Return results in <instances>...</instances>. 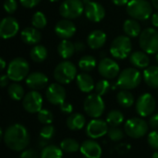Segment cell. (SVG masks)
Instances as JSON below:
<instances>
[{
	"label": "cell",
	"mask_w": 158,
	"mask_h": 158,
	"mask_svg": "<svg viewBox=\"0 0 158 158\" xmlns=\"http://www.w3.org/2000/svg\"><path fill=\"white\" fill-rule=\"evenodd\" d=\"M30 140L28 130L19 123L7 127L3 135V141L6 146L16 152L25 150L30 143Z\"/></svg>",
	"instance_id": "1"
},
{
	"label": "cell",
	"mask_w": 158,
	"mask_h": 158,
	"mask_svg": "<svg viewBox=\"0 0 158 158\" xmlns=\"http://www.w3.org/2000/svg\"><path fill=\"white\" fill-rule=\"evenodd\" d=\"M126 10L131 19L146 20L153 13V6L147 0H130Z\"/></svg>",
	"instance_id": "2"
},
{
	"label": "cell",
	"mask_w": 158,
	"mask_h": 158,
	"mask_svg": "<svg viewBox=\"0 0 158 158\" xmlns=\"http://www.w3.org/2000/svg\"><path fill=\"white\" fill-rule=\"evenodd\" d=\"M29 62L23 57H16L8 63L6 75L10 81L18 82L27 78L29 75Z\"/></svg>",
	"instance_id": "3"
},
{
	"label": "cell",
	"mask_w": 158,
	"mask_h": 158,
	"mask_svg": "<svg viewBox=\"0 0 158 158\" xmlns=\"http://www.w3.org/2000/svg\"><path fill=\"white\" fill-rule=\"evenodd\" d=\"M142 81L141 72L136 68H127L123 69L118 78L117 85L121 90H132L137 88Z\"/></svg>",
	"instance_id": "4"
},
{
	"label": "cell",
	"mask_w": 158,
	"mask_h": 158,
	"mask_svg": "<svg viewBox=\"0 0 158 158\" xmlns=\"http://www.w3.org/2000/svg\"><path fill=\"white\" fill-rule=\"evenodd\" d=\"M77 77L76 66L69 61L63 60L54 69V78L60 84H69Z\"/></svg>",
	"instance_id": "5"
},
{
	"label": "cell",
	"mask_w": 158,
	"mask_h": 158,
	"mask_svg": "<svg viewBox=\"0 0 158 158\" xmlns=\"http://www.w3.org/2000/svg\"><path fill=\"white\" fill-rule=\"evenodd\" d=\"M139 44L142 50L148 55L158 53V31L154 28L143 30L139 36Z\"/></svg>",
	"instance_id": "6"
},
{
	"label": "cell",
	"mask_w": 158,
	"mask_h": 158,
	"mask_svg": "<svg viewBox=\"0 0 158 158\" xmlns=\"http://www.w3.org/2000/svg\"><path fill=\"white\" fill-rule=\"evenodd\" d=\"M132 44L131 38L127 35H119L116 37L110 45V54L117 59H124L131 55Z\"/></svg>",
	"instance_id": "7"
},
{
	"label": "cell",
	"mask_w": 158,
	"mask_h": 158,
	"mask_svg": "<svg viewBox=\"0 0 158 158\" xmlns=\"http://www.w3.org/2000/svg\"><path fill=\"white\" fill-rule=\"evenodd\" d=\"M105 102L102 99V96L97 94H93L88 95L83 102V109L85 113L93 118H100L105 111Z\"/></svg>",
	"instance_id": "8"
},
{
	"label": "cell",
	"mask_w": 158,
	"mask_h": 158,
	"mask_svg": "<svg viewBox=\"0 0 158 158\" xmlns=\"http://www.w3.org/2000/svg\"><path fill=\"white\" fill-rule=\"evenodd\" d=\"M126 134L133 139H140L148 133L149 125L141 118H131L128 119L124 126Z\"/></svg>",
	"instance_id": "9"
},
{
	"label": "cell",
	"mask_w": 158,
	"mask_h": 158,
	"mask_svg": "<svg viewBox=\"0 0 158 158\" xmlns=\"http://www.w3.org/2000/svg\"><path fill=\"white\" fill-rule=\"evenodd\" d=\"M85 5L81 0H64L59 6V14L67 19H74L84 12Z\"/></svg>",
	"instance_id": "10"
},
{
	"label": "cell",
	"mask_w": 158,
	"mask_h": 158,
	"mask_svg": "<svg viewBox=\"0 0 158 158\" xmlns=\"http://www.w3.org/2000/svg\"><path fill=\"white\" fill-rule=\"evenodd\" d=\"M156 100L154 96L151 94H143L141 96H139L137 102H136V112L139 116L145 118L150 115H152L156 109Z\"/></svg>",
	"instance_id": "11"
},
{
	"label": "cell",
	"mask_w": 158,
	"mask_h": 158,
	"mask_svg": "<svg viewBox=\"0 0 158 158\" xmlns=\"http://www.w3.org/2000/svg\"><path fill=\"white\" fill-rule=\"evenodd\" d=\"M99 74L106 80H113L119 75V66L118 64L109 57L102 58L98 64Z\"/></svg>",
	"instance_id": "12"
},
{
	"label": "cell",
	"mask_w": 158,
	"mask_h": 158,
	"mask_svg": "<svg viewBox=\"0 0 158 158\" xmlns=\"http://www.w3.org/2000/svg\"><path fill=\"white\" fill-rule=\"evenodd\" d=\"M22 106L28 113H38L42 110L43 96L38 91H31L27 93L22 99Z\"/></svg>",
	"instance_id": "13"
},
{
	"label": "cell",
	"mask_w": 158,
	"mask_h": 158,
	"mask_svg": "<svg viewBox=\"0 0 158 158\" xmlns=\"http://www.w3.org/2000/svg\"><path fill=\"white\" fill-rule=\"evenodd\" d=\"M66 90L58 82L50 84L45 92V97L47 101L55 106H60L66 100Z\"/></svg>",
	"instance_id": "14"
},
{
	"label": "cell",
	"mask_w": 158,
	"mask_h": 158,
	"mask_svg": "<svg viewBox=\"0 0 158 158\" xmlns=\"http://www.w3.org/2000/svg\"><path fill=\"white\" fill-rule=\"evenodd\" d=\"M19 30V24L18 20L11 16L4 18L0 23V36L3 39L13 38Z\"/></svg>",
	"instance_id": "15"
},
{
	"label": "cell",
	"mask_w": 158,
	"mask_h": 158,
	"mask_svg": "<svg viewBox=\"0 0 158 158\" xmlns=\"http://www.w3.org/2000/svg\"><path fill=\"white\" fill-rule=\"evenodd\" d=\"M108 124L99 118H94L91 120L86 127V134L92 139H98L107 134Z\"/></svg>",
	"instance_id": "16"
},
{
	"label": "cell",
	"mask_w": 158,
	"mask_h": 158,
	"mask_svg": "<svg viewBox=\"0 0 158 158\" xmlns=\"http://www.w3.org/2000/svg\"><path fill=\"white\" fill-rule=\"evenodd\" d=\"M84 13L86 18L92 22H99L106 16L105 7L98 2L91 1L84 6Z\"/></svg>",
	"instance_id": "17"
},
{
	"label": "cell",
	"mask_w": 158,
	"mask_h": 158,
	"mask_svg": "<svg viewBox=\"0 0 158 158\" xmlns=\"http://www.w3.org/2000/svg\"><path fill=\"white\" fill-rule=\"evenodd\" d=\"M55 32L57 37L63 40H69L76 32V26L70 19H61L55 26Z\"/></svg>",
	"instance_id": "18"
},
{
	"label": "cell",
	"mask_w": 158,
	"mask_h": 158,
	"mask_svg": "<svg viewBox=\"0 0 158 158\" xmlns=\"http://www.w3.org/2000/svg\"><path fill=\"white\" fill-rule=\"evenodd\" d=\"M48 83V78L42 72H32L26 78L27 86L32 91H40L46 87Z\"/></svg>",
	"instance_id": "19"
},
{
	"label": "cell",
	"mask_w": 158,
	"mask_h": 158,
	"mask_svg": "<svg viewBox=\"0 0 158 158\" xmlns=\"http://www.w3.org/2000/svg\"><path fill=\"white\" fill-rule=\"evenodd\" d=\"M80 151L85 158H101L102 156V148L94 140L84 141L81 145Z\"/></svg>",
	"instance_id": "20"
},
{
	"label": "cell",
	"mask_w": 158,
	"mask_h": 158,
	"mask_svg": "<svg viewBox=\"0 0 158 158\" xmlns=\"http://www.w3.org/2000/svg\"><path fill=\"white\" fill-rule=\"evenodd\" d=\"M22 42L29 45H36L42 39V34L38 29L34 27H27L20 33Z\"/></svg>",
	"instance_id": "21"
},
{
	"label": "cell",
	"mask_w": 158,
	"mask_h": 158,
	"mask_svg": "<svg viewBox=\"0 0 158 158\" xmlns=\"http://www.w3.org/2000/svg\"><path fill=\"white\" fill-rule=\"evenodd\" d=\"M106 42V34L101 30H94L89 33L87 37V44L92 49H99L105 45Z\"/></svg>",
	"instance_id": "22"
},
{
	"label": "cell",
	"mask_w": 158,
	"mask_h": 158,
	"mask_svg": "<svg viewBox=\"0 0 158 158\" xmlns=\"http://www.w3.org/2000/svg\"><path fill=\"white\" fill-rule=\"evenodd\" d=\"M76 83L80 91H81L82 93H91L93 90H94L95 87L93 77L86 72H82L77 75Z\"/></svg>",
	"instance_id": "23"
},
{
	"label": "cell",
	"mask_w": 158,
	"mask_h": 158,
	"mask_svg": "<svg viewBox=\"0 0 158 158\" xmlns=\"http://www.w3.org/2000/svg\"><path fill=\"white\" fill-rule=\"evenodd\" d=\"M130 62L136 69H146L149 67L150 59L148 54L143 51H135L130 55Z\"/></svg>",
	"instance_id": "24"
},
{
	"label": "cell",
	"mask_w": 158,
	"mask_h": 158,
	"mask_svg": "<svg viewBox=\"0 0 158 158\" xmlns=\"http://www.w3.org/2000/svg\"><path fill=\"white\" fill-rule=\"evenodd\" d=\"M123 31L130 38H135L140 36L142 32V27L138 20L134 19H129L123 23Z\"/></svg>",
	"instance_id": "25"
},
{
	"label": "cell",
	"mask_w": 158,
	"mask_h": 158,
	"mask_svg": "<svg viewBox=\"0 0 158 158\" xmlns=\"http://www.w3.org/2000/svg\"><path fill=\"white\" fill-rule=\"evenodd\" d=\"M143 80L149 87L158 89V66L146 68L143 71Z\"/></svg>",
	"instance_id": "26"
},
{
	"label": "cell",
	"mask_w": 158,
	"mask_h": 158,
	"mask_svg": "<svg viewBox=\"0 0 158 158\" xmlns=\"http://www.w3.org/2000/svg\"><path fill=\"white\" fill-rule=\"evenodd\" d=\"M86 123V119L83 115L80 113H72L67 118V127L70 131H80Z\"/></svg>",
	"instance_id": "27"
},
{
	"label": "cell",
	"mask_w": 158,
	"mask_h": 158,
	"mask_svg": "<svg viewBox=\"0 0 158 158\" xmlns=\"http://www.w3.org/2000/svg\"><path fill=\"white\" fill-rule=\"evenodd\" d=\"M75 52V44L69 40H62L57 46V53L63 59L70 58Z\"/></svg>",
	"instance_id": "28"
},
{
	"label": "cell",
	"mask_w": 158,
	"mask_h": 158,
	"mask_svg": "<svg viewBox=\"0 0 158 158\" xmlns=\"http://www.w3.org/2000/svg\"><path fill=\"white\" fill-rule=\"evenodd\" d=\"M47 56H48L47 49H46V47H44L42 44L34 45L30 52V56H31V60L34 62H37V63L44 62L46 59Z\"/></svg>",
	"instance_id": "29"
},
{
	"label": "cell",
	"mask_w": 158,
	"mask_h": 158,
	"mask_svg": "<svg viewBox=\"0 0 158 158\" xmlns=\"http://www.w3.org/2000/svg\"><path fill=\"white\" fill-rule=\"evenodd\" d=\"M117 101L122 107L129 108L134 104V96L128 90H121L117 94Z\"/></svg>",
	"instance_id": "30"
},
{
	"label": "cell",
	"mask_w": 158,
	"mask_h": 158,
	"mask_svg": "<svg viewBox=\"0 0 158 158\" xmlns=\"http://www.w3.org/2000/svg\"><path fill=\"white\" fill-rule=\"evenodd\" d=\"M62 156L63 151L60 146L54 144H48L42 149L40 154V158H62Z\"/></svg>",
	"instance_id": "31"
},
{
	"label": "cell",
	"mask_w": 158,
	"mask_h": 158,
	"mask_svg": "<svg viewBox=\"0 0 158 158\" xmlns=\"http://www.w3.org/2000/svg\"><path fill=\"white\" fill-rule=\"evenodd\" d=\"M7 94H8L9 97L15 101H19V100L23 99L25 96L23 87L18 82H13L8 86Z\"/></svg>",
	"instance_id": "32"
},
{
	"label": "cell",
	"mask_w": 158,
	"mask_h": 158,
	"mask_svg": "<svg viewBox=\"0 0 158 158\" xmlns=\"http://www.w3.org/2000/svg\"><path fill=\"white\" fill-rule=\"evenodd\" d=\"M60 148L65 153L73 154L81 149V144L72 138H66L60 143Z\"/></svg>",
	"instance_id": "33"
},
{
	"label": "cell",
	"mask_w": 158,
	"mask_h": 158,
	"mask_svg": "<svg viewBox=\"0 0 158 158\" xmlns=\"http://www.w3.org/2000/svg\"><path fill=\"white\" fill-rule=\"evenodd\" d=\"M79 67L84 72L92 71L96 67V59L90 55L83 56L79 60Z\"/></svg>",
	"instance_id": "34"
},
{
	"label": "cell",
	"mask_w": 158,
	"mask_h": 158,
	"mask_svg": "<svg viewBox=\"0 0 158 158\" xmlns=\"http://www.w3.org/2000/svg\"><path fill=\"white\" fill-rule=\"evenodd\" d=\"M124 121V115L119 110H112L106 116V122L110 127H118Z\"/></svg>",
	"instance_id": "35"
},
{
	"label": "cell",
	"mask_w": 158,
	"mask_h": 158,
	"mask_svg": "<svg viewBox=\"0 0 158 158\" xmlns=\"http://www.w3.org/2000/svg\"><path fill=\"white\" fill-rule=\"evenodd\" d=\"M31 24L34 28L41 30L44 29L46 24H47V19L45 17V15L41 12V11H37L32 15L31 18Z\"/></svg>",
	"instance_id": "36"
},
{
	"label": "cell",
	"mask_w": 158,
	"mask_h": 158,
	"mask_svg": "<svg viewBox=\"0 0 158 158\" xmlns=\"http://www.w3.org/2000/svg\"><path fill=\"white\" fill-rule=\"evenodd\" d=\"M110 88H111L110 82L108 81V80L105 79V80H100L99 81H97L94 87V91H95V94L103 96L109 92Z\"/></svg>",
	"instance_id": "37"
},
{
	"label": "cell",
	"mask_w": 158,
	"mask_h": 158,
	"mask_svg": "<svg viewBox=\"0 0 158 158\" xmlns=\"http://www.w3.org/2000/svg\"><path fill=\"white\" fill-rule=\"evenodd\" d=\"M37 119L44 125H49L54 119L53 113L48 109H42L37 113Z\"/></svg>",
	"instance_id": "38"
},
{
	"label": "cell",
	"mask_w": 158,
	"mask_h": 158,
	"mask_svg": "<svg viewBox=\"0 0 158 158\" xmlns=\"http://www.w3.org/2000/svg\"><path fill=\"white\" fill-rule=\"evenodd\" d=\"M107 136L113 142H119L124 138V132L118 127H110L107 131Z\"/></svg>",
	"instance_id": "39"
},
{
	"label": "cell",
	"mask_w": 158,
	"mask_h": 158,
	"mask_svg": "<svg viewBox=\"0 0 158 158\" xmlns=\"http://www.w3.org/2000/svg\"><path fill=\"white\" fill-rule=\"evenodd\" d=\"M56 133V130L54 128V126H52L51 124L49 125H44V127L42 128L41 131H40V136L42 139L44 140H50L54 137Z\"/></svg>",
	"instance_id": "40"
},
{
	"label": "cell",
	"mask_w": 158,
	"mask_h": 158,
	"mask_svg": "<svg viewBox=\"0 0 158 158\" xmlns=\"http://www.w3.org/2000/svg\"><path fill=\"white\" fill-rule=\"evenodd\" d=\"M147 141L149 145L156 151H158V131H153L148 134Z\"/></svg>",
	"instance_id": "41"
},
{
	"label": "cell",
	"mask_w": 158,
	"mask_h": 158,
	"mask_svg": "<svg viewBox=\"0 0 158 158\" xmlns=\"http://www.w3.org/2000/svg\"><path fill=\"white\" fill-rule=\"evenodd\" d=\"M18 8V3L16 0H5L4 9L7 14H13Z\"/></svg>",
	"instance_id": "42"
},
{
	"label": "cell",
	"mask_w": 158,
	"mask_h": 158,
	"mask_svg": "<svg viewBox=\"0 0 158 158\" xmlns=\"http://www.w3.org/2000/svg\"><path fill=\"white\" fill-rule=\"evenodd\" d=\"M20 158H39L37 151L33 148L25 149L20 154Z\"/></svg>",
	"instance_id": "43"
},
{
	"label": "cell",
	"mask_w": 158,
	"mask_h": 158,
	"mask_svg": "<svg viewBox=\"0 0 158 158\" xmlns=\"http://www.w3.org/2000/svg\"><path fill=\"white\" fill-rule=\"evenodd\" d=\"M41 0H19V3L25 8H33L37 5H39Z\"/></svg>",
	"instance_id": "44"
},
{
	"label": "cell",
	"mask_w": 158,
	"mask_h": 158,
	"mask_svg": "<svg viewBox=\"0 0 158 158\" xmlns=\"http://www.w3.org/2000/svg\"><path fill=\"white\" fill-rule=\"evenodd\" d=\"M60 110L62 113L64 114H67V115H70L72 114V111H73V106L70 103H68V102H64L63 104H61L60 106Z\"/></svg>",
	"instance_id": "45"
},
{
	"label": "cell",
	"mask_w": 158,
	"mask_h": 158,
	"mask_svg": "<svg viewBox=\"0 0 158 158\" xmlns=\"http://www.w3.org/2000/svg\"><path fill=\"white\" fill-rule=\"evenodd\" d=\"M149 126L154 131H158V114L153 115L149 118Z\"/></svg>",
	"instance_id": "46"
},
{
	"label": "cell",
	"mask_w": 158,
	"mask_h": 158,
	"mask_svg": "<svg viewBox=\"0 0 158 158\" xmlns=\"http://www.w3.org/2000/svg\"><path fill=\"white\" fill-rule=\"evenodd\" d=\"M75 48H76V52H81L85 50V44L82 42H75Z\"/></svg>",
	"instance_id": "47"
},
{
	"label": "cell",
	"mask_w": 158,
	"mask_h": 158,
	"mask_svg": "<svg viewBox=\"0 0 158 158\" xmlns=\"http://www.w3.org/2000/svg\"><path fill=\"white\" fill-rule=\"evenodd\" d=\"M8 81H9V78L7 77L6 74L2 75L1 78H0V85H1V87H6L8 84Z\"/></svg>",
	"instance_id": "48"
},
{
	"label": "cell",
	"mask_w": 158,
	"mask_h": 158,
	"mask_svg": "<svg viewBox=\"0 0 158 158\" xmlns=\"http://www.w3.org/2000/svg\"><path fill=\"white\" fill-rule=\"evenodd\" d=\"M112 2H113L116 6H123L128 5V3L130 2V0H112Z\"/></svg>",
	"instance_id": "49"
},
{
	"label": "cell",
	"mask_w": 158,
	"mask_h": 158,
	"mask_svg": "<svg viewBox=\"0 0 158 158\" xmlns=\"http://www.w3.org/2000/svg\"><path fill=\"white\" fill-rule=\"evenodd\" d=\"M152 24L156 28H158V12L152 15Z\"/></svg>",
	"instance_id": "50"
},
{
	"label": "cell",
	"mask_w": 158,
	"mask_h": 158,
	"mask_svg": "<svg viewBox=\"0 0 158 158\" xmlns=\"http://www.w3.org/2000/svg\"><path fill=\"white\" fill-rule=\"evenodd\" d=\"M152 6L158 10V0H152Z\"/></svg>",
	"instance_id": "51"
},
{
	"label": "cell",
	"mask_w": 158,
	"mask_h": 158,
	"mask_svg": "<svg viewBox=\"0 0 158 158\" xmlns=\"http://www.w3.org/2000/svg\"><path fill=\"white\" fill-rule=\"evenodd\" d=\"M0 63H1V70H3L6 68V61L3 58H0Z\"/></svg>",
	"instance_id": "52"
},
{
	"label": "cell",
	"mask_w": 158,
	"mask_h": 158,
	"mask_svg": "<svg viewBox=\"0 0 158 158\" xmlns=\"http://www.w3.org/2000/svg\"><path fill=\"white\" fill-rule=\"evenodd\" d=\"M81 1H82V3H83L84 5H86V4H88V3L91 2V0H81Z\"/></svg>",
	"instance_id": "53"
},
{
	"label": "cell",
	"mask_w": 158,
	"mask_h": 158,
	"mask_svg": "<svg viewBox=\"0 0 158 158\" xmlns=\"http://www.w3.org/2000/svg\"><path fill=\"white\" fill-rule=\"evenodd\" d=\"M153 158H158V152H155V153H154Z\"/></svg>",
	"instance_id": "54"
},
{
	"label": "cell",
	"mask_w": 158,
	"mask_h": 158,
	"mask_svg": "<svg viewBox=\"0 0 158 158\" xmlns=\"http://www.w3.org/2000/svg\"><path fill=\"white\" fill-rule=\"evenodd\" d=\"M50 2H52V3H55V2H57V1H59V0H49Z\"/></svg>",
	"instance_id": "55"
},
{
	"label": "cell",
	"mask_w": 158,
	"mask_h": 158,
	"mask_svg": "<svg viewBox=\"0 0 158 158\" xmlns=\"http://www.w3.org/2000/svg\"><path fill=\"white\" fill-rule=\"evenodd\" d=\"M156 61H157V63H158V53L156 55Z\"/></svg>",
	"instance_id": "56"
}]
</instances>
